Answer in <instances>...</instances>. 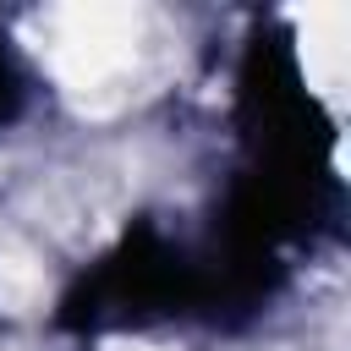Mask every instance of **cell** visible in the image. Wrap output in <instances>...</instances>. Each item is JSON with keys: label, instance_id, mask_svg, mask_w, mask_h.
Segmentation results:
<instances>
[{"label": "cell", "instance_id": "obj_1", "mask_svg": "<svg viewBox=\"0 0 351 351\" xmlns=\"http://www.w3.org/2000/svg\"><path fill=\"white\" fill-rule=\"evenodd\" d=\"M11 104H16V77H11V66L0 55V115H11Z\"/></svg>", "mask_w": 351, "mask_h": 351}]
</instances>
